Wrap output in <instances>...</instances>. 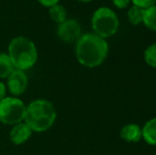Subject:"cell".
<instances>
[{
    "mask_svg": "<svg viewBox=\"0 0 156 155\" xmlns=\"http://www.w3.org/2000/svg\"><path fill=\"white\" fill-rule=\"evenodd\" d=\"M29 80L26 72L15 68L13 72L6 78V89L14 97H19L27 90Z\"/></svg>",
    "mask_w": 156,
    "mask_h": 155,
    "instance_id": "cell-7",
    "label": "cell"
},
{
    "mask_svg": "<svg viewBox=\"0 0 156 155\" xmlns=\"http://www.w3.org/2000/svg\"><path fill=\"white\" fill-rule=\"evenodd\" d=\"M6 91H8V89H6L5 84L0 81V100L6 97Z\"/></svg>",
    "mask_w": 156,
    "mask_h": 155,
    "instance_id": "cell-19",
    "label": "cell"
},
{
    "mask_svg": "<svg viewBox=\"0 0 156 155\" xmlns=\"http://www.w3.org/2000/svg\"><path fill=\"white\" fill-rule=\"evenodd\" d=\"M56 116V110L52 102L46 99H36L27 106L23 121L33 132L41 133L48 131L53 125Z\"/></svg>",
    "mask_w": 156,
    "mask_h": 155,
    "instance_id": "cell-2",
    "label": "cell"
},
{
    "mask_svg": "<svg viewBox=\"0 0 156 155\" xmlns=\"http://www.w3.org/2000/svg\"><path fill=\"white\" fill-rule=\"evenodd\" d=\"M39 4H41L43 6H46V8H50V6L54 5V4L58 3L60 0H37Z\"/></svg>",
    "mask_w": 156,
    "mask_h": 155,
    "instance_id": "cell-18",
    "label": "cell"
},
{
    "mask_svg": "<svg viewBox=\"0 0 156 155\" xmlns=\"http://www.w3.org/2000/svg\"><path fill=\"white\" fill-rule=\"evenodd\" d=\"M56 34L58 37L64 43H76L78 39L82 36V28L78 20L67 18L64 23L58 25Z\"/></svg>",
    "mask_w": 156,
    "mask_h": 155,
    "instance_id": "cell-6",
    "label": "cell"
},
{
    "mask_svg": "<svg viewBox=\"0 0 156 155\" xmlns=\"http://www.w3.org/2000/svg\"><path fill=\"white\" fill-rule=\"evenodd\" d=\"M144 58L149 66L152 68H156V43L150 45L144 50Z\"/></svg>",
    "mask_w": 156,
    "mask_h": 155,
    "instance_id": "cell-15",
    "label": "cell"
},
{
    "mask_svg": "<svg viewBox=\"0 0 156 155\" xmlns=\"http://www.w3.org/2000/svg\"><path fill=\"white\" fill-rule=\"evenodd\" d=\"M112 1H113L114 5H115L116 8L120 9V10L127 8V6L129 5V3H131V0H112Z\"/></svg>",
    "mask_w": 156,
    "mask_h": 155,
    "instance_id": "cell-17",
    "label": "cell"
},
{
    "mask_svg": "<svg viewBox=\"0 0 156 155\" xmlns=\"http://www.w3.org/2000/svg\"><path fill=\"white\" fill-rule=\"evenodd\" d=\"M49 16L52 21L60 25L67 19V11L64 5L56 3L49 8Z\"/></svg>",
    "mask_w": 156,
    "mask_h": 155,
    "instance_id": "cell-11",
    "label": "cell"
},
{
    "mask_svg": "<svg viewBox=\"0 0 156 155\" xmlns=\"http://www.w3.org/2000/svg\"><path fill=\"white\" fill-rule=\"evenodd\" d=\"M94 33L103 38L112 37L119 29V19L115 12L107 6H101L94 12L91 17Z\"/></svg>",
    "mask_w": 156,
    "mask_h": 155,
    "instance_id": "cell-4",
    "label": "cell"
},
{
    "mask_svg": "<svg viewBox=\"0 0 156 155\" xmlns=\"http://www.w3.org/2000/svg\"><path fill=\"white\" fill-rule=\"evenodd\" d=\"M131 2L134 5H137L142 9L150 8V6L156 4V0H131Z\"/></svg>",
    "mask_w": 156,
    "mask_h": 155,
    "instance_id": "cell-16",
    "label": "cell"
},
{
    "mask_svg": "<svg viewBox=\"0 0 156 155\" xmlns=\"http://www.w3.org/2000/svg\"><path fill=\"white\" fill-rule=\"evenodd\" d=\"M155 155H156V153H155Z\"/></svg>",
    "mask_w": 156,
    "mask_h": 155,
    "instance_id": "cell-21",
    "label": "cell"
},
{
    "mask_svg": "<svg viewBox=\"0 0 156 155\" xmlns=\"http://www.w3.org/2000/svg\"><path fill=\"white\" fill-rule=\"evenodd\" d=\"M33 131L25 121H21L13 125L10 131V140L16 146L25 143L32 136Z\"/></svg>",
    "mask_w": 156,
    "mask_h": 155,
    "instance_id": "cell-8",
    "label": "cell"
},
{
    "mask_svg": "<svg viewBox=\"0 0 156 155\" xmlns=\"http://www.w3.org/2000/svg\"><path fill=\"white\" fill-rule=\"evenodd\" d=\"M144 9L139 8L137 5H132L129 6V11H127V19H129V23L133 26H138L142 23V19H144Z\"/></svg>",
    "mask_w": 156,
    "mask_h": 155,
    "instance_id": "cell-14",
    "label": "cell"
},
{
    "mask_svg": "<svg viewBox=\"0 0 156 155\" xmlns=\"http://www.w3.org/2000/svg\"><path fill=\"white\" fill-rule=\"evenodd\" d=\"M8 55L10 56L15 68L23 71L32 68L38 58L35 44L25 36H17L10 41Z\"/></svg>",
    "mask_w": 156,
    "mask_h": 155,
    "instance_id": "cell-3",
    "label": "cell"
},
{
    "mask_svg": "<svg viewBox=\"0 0 156 155\" xmlns=\"http://www.w3.org/2000/svg\"><path fill=\"white\" fill-rule=\"evenodd\" d=\"M120 137L126 143H138L142 138L141 128L136 123H129L120 130Z\"/></svg>",
    "mask_w": 156,
    "mask_h": 155,
    "instance_id": "cell-9",
    "label": "cell"
},
{
    "mask_svg": "<svg viewBox=\"0 0 156 155\" xmlns=\"http://www.w3.org/2000/svg\"><path fill=\"white\" fill-rule=\"evenodd\" d=\"M142 139L151 146H156V117L148 120L141 128Z\"/></svg>",
    "mask_w": 156,
    "mask_h": 155,
    "instance_id": "cell-10",
    "label": "cell"
},
{
    "mask_svg": "<svg viewBox=\"0 0 156 155\" xmlns=\"http://www.w3.org/2000/svg\"><path fill=\"white\" fill-rule=\"evenodd\" d=\"M26 104L18 97L10 96L0 100V122L8 125H14L23 121Z\"/></svg>",
    "mask_w": 156,
    "mask_h": 155,
    "instance_id": "cell-5",
    "label": "cell"
},
{
    "mask_svg": "<svg viewBox=\"0 0 156 155\" xmlns=\"http://www.w3.org/2000/svg\"><path fill=\"white\" fill-rule=\"evenodd\" d=\"M108 53L106 39L93 33L82 34L76 43L78 62L87 68H94L102 64Z\"/></svg>",
    "mask_w": 156,
    "mask_h": 155,
    "instance_id": "cell-1",
    "label": "cell"
},
{
    "mask_svg": "<svg viewBox=\"0 0 156 155\" xmlns=\"http://www.w3.org/2000/svg\"><path fill=\"white\" fill-rule=\"evenodd\" d=\"M79 2H82V3H89V2H91L93 0H78Z\"/></svg>",
    "mask_w": 156,
    "mask_h": 155,
    "instance_id": "cell-20",
    "label": "cell"
},
{
    "mask_svg": "<svg viewBox=\"0 0 156 155\" xmlns=\"http://www.w3.org/2000/svg\"><path fill=\"white\" fill-rule=\"evenodd\" d=\"M142 23L146 26L147 29L156 32V4L144 9Z\"/></svg>",
    "mask_w": 156,
    "mask_h": 155,
    "instance_id": "cell-13",
    "label": "cell"
},
{
    "mask_svg": "<svg viewBox=\"0 0 156 155\" xmlns=\"http://www.w3.org/2000/svg\"><path fill=\"white\" fill-rule=\"evenodd\" d=\"M15 69L8 53L0 52V79H6Z\"/></svg>",
    "mask_w": 156,
    "mask_h": 155,
    "instance_id": "cell-12",
    "label": "cell"
}]
</instances>
